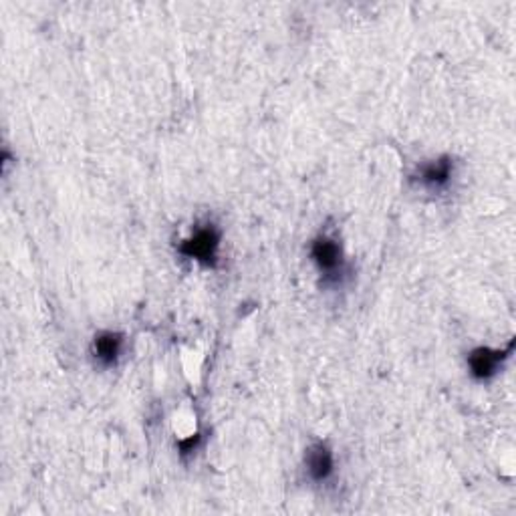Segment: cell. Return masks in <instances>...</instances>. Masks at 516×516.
I'll use <instances>...</instances> for the list:
<instances>
[{
    "instance_id": "cell-1",
    "label": "cell",
    "mask_w": 516,
    "mask_h": 516,
    "mask_svg": "<svg viewBox=\"0 0 516 516\" xmlns=\"http://www.w3.org/2000/svg\"><path fill=\"white\" fill-rule=\"evenodd\" d=\"M222 234L220 230L214 224H204L196 228V233L182 241L180 254H184L186 258L196 260L198 265L214 268L218 265V250H220Z\"/></svg>"
},
{
    "instance_id": "cell-2",
    "label": "cell",
    "mask_w": 516,
    "mask_h": 516,
    "mask_svg": "<svg viewBox=\"0 0 516 516\" xmlns=\"http://www.w3.org/2000/svg\"><path fill=\"white\" fill-rule=\"evenodd\" d=\"M311 258L319 273L327 279H337L345 271L343 249L333 236L319 234L311 242Z\"/></svg>"
},
{
    "instance_id": "cell-3",
    "label": "cell",
    "mask_w": 516,
    "mask_h": 516,
    "mask_svg": "<svg viewBox=\"0 0 516 516\" xmlns=\"http://www.w3.org/2000/svg\"><path fill=\"white\" fill-rule=\"evenodd\" d=\"M512 353V343L506 349H490V347H476L468 355V369L470 376L478 381H488L498 373L500 365L508 360Z\"/></svg>"
},
{
    "instance_id": "cell-4",
    "label": "cell",
    "mask_w": 516,
    "mask_h": 516,
    "mask_svg": "<svg viewBox=\"0 0 516 516\" xmlns=\"http://www.w3.org/2000/svg\"><path fill=\"white\" fill-rule=\"evenodd\" d=\"M452 176H454V162H452L450 156H442L438 160L426 162L419 165L416 172V180L419 182V186L432 190V192L446 188Z\"/></svg>"
},
{
    "instance_id": "cell-5",
    "label": "cell",
    "mask_w": 516,
    "mask_h": 516,
    "mask_svg": "<svg viewBox=\"0 0 516 516\" xmlns=\"http://www.w3.org/2000/svg\"><path fill=\"white\" fill-rule=\"evenodd\" d=\"M305 468L309 472V478L315 482H325L331 478L333 472H335V458H333V452L327 444L317 442L307 448Z\"/></svg>"
},
{
    "instance_id": "cell-6",
    "label": "cell",
    "mask_w": 516,
    "mask_h": 516,
    "mask_svg": "<svg viewBox=\"0 0 516 516\" xmlns=\"http://www.w3.org/2000/svg\"><path fill=\"white\" fill-rule=\"evenodd\" d=\"M123 345H125L123 333L101 331L93 337L91 353L95 360H97V363L103 365V368H111V365H115L119 357H122Z\"/></svg>"
},
{
    "instance_id": "cell-7",
    "label": "cell",
    "mask_w": 516,
    "mask_h": 516,
    "mask_svg": "<svg viewBox=\"0 0 516 516\" xmlns=\"http://www.w3.org/2000/svg\"><path fill=\"white\" fill-rule=\"evenodd\" d=\"M200 442H202V436H200V434L190 436L188 440H182V442L178 444V446H180V454H182V456L192 454V452L198 450V446H200Z\"/></svg>"
}]
</instances>
